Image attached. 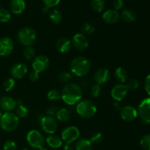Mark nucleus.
Returning a JSON list of instances; mask_svg holds the SVG:
<instances>
[{
	"label": "nucleus",
	"instance_id": "obj_25",
	"mask_svg": "<svg viewBox=\"0 0 150 150\" xmlns=\"http://www.w3.org/2000/svg\"><path fill=\"white\" fill-rule=\"evenodd\" d=\"M120 17L126 22H133L136 19V14L131 9H125L122 12Z\"/></svg>",
	"mask_w": 150,
	"mask_h": 150
},
{
	"label": "nucleus",
	"instance_id": "obj_36",
	"mask_svg": "<svg viewBox=\"0 0 150 150\" xmlns=\"http://www.w3.org/2000/svg\"><path fill=\"white\" fill-rule=\"evenodd\" d=\"M140 144L145 150H150V134H146L142 138Z\"/></svg>",
	"mask_w": 150,
	"mask_h": 150
},
{
	"label": "nucleus",
	"instance_id": "obj_30",
	"mask_svg": "<svg viewBox=\"0 0 150 150\" xmlns=\"http://www.w3.org/2000/svg\"><path fill=\"white\" fill-rule=\"evenodd\" d=\"M92 7L95 12L100 13L104 10V7H105L104 0H92Z\"/></svg>",
	"mask_w": 150,
	"mask_h": 150
},
{
	"label": "nucleus",
	"instance_id": "obj_37",
	"mask_svg": "<svg viewBox=\"0 0 150 150\" xmlns=\"http://www.w3.org/2000/svg\"><path fill=\"white\" fill-rule=\"evenodd\" d=\"M101 94V87L100 85L95 84L90 88V95L94 98H99Z\"/></svg>",
	"mask_w": 150,
	"mask_h": 150
},
{
	"label": "nucleus",
	"instance_id": "obj_53",
	"mask_svg": "<svg viewBox=\"0 0 150 150\" xmlns=\"http://www.w3.org/2000/svg\"><path fill=\"white\" fill-rule=\"evenodd\" d=\"M0 150H1V149H0Z\"/></svg>",
	"mask_w": 150,
	"mask_h": 150
},
{
	"label": "nucleus",
	"instance_id": "obj_8",
	"mask_svg": "<svg viewBox=\"0 0 150 150\" xmlns=\"http://www.w3.org/2000/svg\"><path fill=\"white\" fill-rule=\"evenodd\" d=\"M80 136V130L76 126H68L62 130L61 139L65 144H72Z\"/></svg>",
	"mask_w": 150,
	"mask_h": 150
},
{
	"label": "nucleus",
	"instance_id": "obj_41",
	"mask_svg": "<svg viewBox=\"0 0 150 150\" xmlns=\"http://www.w3.org/2000/svg\"><path fill=\"white\" fill-rule=\"evenodd\" d=\"M124 6V0H114L113 1V7L114 10H121Z\"/></svg>",
	"mask_w": 150,
	"mask_h": 150
},
{
	"label": "nucleus",
	"instance_id": "obj_11",
	"mask_svg": "<svg viewBox=\"0 0 150 150\" xmlns=\"http://www.w3.org/2000/svg\"><path fill=\"white\" fill-rule=\"evenodd\" d=\"M14 49V42L9 37H2L0 38V56L8 57L13 53Z\"/></svg>",
	"mask_w": 150,
	"mask_h": 150
},
{
	"label": "nucleus",
	"instance_id": "obj_24",
	"mask_svg": "<svg viewBox=\"0 0 150 150\" xmlns=\"http://www.w3.org/2000/svg\"><path fill=\"white\" fill-rule=\"evenodd\" d=\"M75 150H92V144L89 139H81L76 142Z\"/></svg>",
	"mask_w": 150,
	"mask_h": 150
},
{
	"label": "nucleus",
	"instance_id": "obj_2",
	"mask_svg": "<svg viewBox=\"0 0 150 150\" xmlns=\"http://www.w3.org/2000/svg\"><path fill=\"white\" fill-rule=\"evenodd\" d=\"M70 68L72 74L77 77H83L90 71L91 63L86 57L80 56L72 60Z\"/></svg>",
	"mask_w": 150,
	"mask_h": 150
},
{
	"label": "nucleus",
	"instance_id": "obj_27",
	"mask_svg": "<svg viewBox=\"0 0 150 150\" xmlns=\"http://www.w3.org/2000/svg\"><path fill=\"white\" fill-rule=\"evenodd\" d=\"M49 18L54 23L58 24L62 20V14L59 10L54 9L49 13Z\"/></svg>",
	"mask_w": 150,
	"mask_h": 150
},
{
	"label": "nucleus",
	"instance_id": "obj_39",
	"mask_svg": "<svg viewBox=\"0 0 150 150\" xmlns=\"http://www.w3.org/2000/svg\"><path fill=\"white\" fill-rule=\"evenodd\" d=\"M17 144L12 140H7L4 142L3 145V150H16Z\"/></svg>",
	"mask_w": 150,
	"mask_h": 150
},
{
	"label": "nucleus",
	"instance_id": "obj_5",
	"mask_svg": "<svg viewBox=\"0 0 150 150\" xmlns=\"http://www.w3.org/2000/svg\"><path fill=\"white\" fill-rule=\"evenodd\" d=\"M17 38L18 42L23 46H32L36 42L37 33L32 28L25 26L18 31Z\"/></svg>",
	"mask_w": 150,
	"mask_h": 150
},
{
	"label": "nucleus",
	"instance_id": "obj_3",
	"mask_svg": "<svg viewBox=\"0 0 150 150\" xmlns=\"http://www.w3.org/2000/svg\"><path fill=\"white\" fill-rule=\"evenodd\" d=\"M19 125V118L13 111L4 112L0 117V127L5 132H13Z\"/></svg>",
	"mask_w": 150,
	"mask_h": 150
},
{
	"label": "nucleus",
	"instance_id": "obj_17",
	"mask_svg": "<svg viewBox=\"0 0 150 150\" xmlns=\"http://www.w3.org/2000/svg\"><path fill=\"white\" fill-rule=\"evenodd\" d=\"M103 20L107 24L113 25L117 23L120 19V14L118 11L111 9L105 11L103 14Z\"/></svg>",
	"mask_w": 150,
	"mask_h": 150
},
{
	"label": "nucleus",
	"instance_id": "obj_6",
	"mask_svg": "<svg viewBox=\"0 0 150 150\" xmlns=\"http://www.w3.org/2000/svg\"><path fill=\"white\" fill-rule=\"evenodd\" d=\"M26 142L32 148L40 149L45 146V139L40 132L37 130H32L26 135Z\"/></svg>",
	"mask_w": 150,
	"mask_h": 150
},
{
	"label": "nucleus",
	"instance_id": "obj_47",
	"mask_svg": "<svg viewBox=\"0 0 150 150\" xmlns=\"http://www.w3.org/2000/svg\"><path fill=\"white\" fill-rule=\"evenodd\" d=\"M16 100V105H23V100L21 99H17Z\"/></svg>",
	"mask_w": 150,
	"mask_h": 150
},
{
	"label": "nucleus",
	"instance_id": "obj_49",
	"mask_svg": "<svg viewBox=\"0 0 150 150\" xmlns=\"http://www.w3.org/2000/svg\"><path fill=\"white\" fill-rule=\"evenodd\" d=\"M3 114H4V113H3V110L1 109V107H0V117H1V116H2Z\"/></svg>",
	"mask_w": 150,
	"mask_h": 150
},
{
	"label": "nucleus",
	"instance_id": "obj_50",
	"mask_svg": "<svg viewBox=\"0 0 150 150\" xmlns=\"http://www.w3.org/2000/svg\"><path fill=\"white\" fill-rule=\"evenodd\" d=\"M40 150H48V149H47L46 148H45V147H42V149H40Z\"/></svg>",
	"mask_w": 150,
	"mask_h": 150
},
{
	"label": "nucleus",
	"instance_id": "obj_46",
	"mask_svg": "<svg viewBox=\"0 0 150 150\" xmlns=\"http://www.w3.org/2000/svg\"><path fill=\"white\" fill-rule=\"evenodd\" d=\"M63 150H75V146L72 144H65Z\"/></svg>",
	"mask_w": 150,
	"mask_h": 150
},
{
	"label": "nucleus",
	"instance_id": "obj_48",
	"mask_svg": "<svg viewBox=\"0 0 150 150\" xmlns=\"http://www.w3.org/2000/svg\"><path fill=\"white\" fill-rule=\"evenodd\" d=\"M48 10H49V8H48V7H44L43 8H42V13H48Z\"/></svg>",
	"mask_w": 150,
	"mask_h": 150
},
{
	"label": "nucleus",
	"instance_id": "obj_32",
	"mask_svg": "<svg viewBox=\"0 0 150 150\" xmlns=\"http://www.w3.org/2000/svg\"><path fill=\"white\" fill-rule=\"evenodd\" d=\"M15 85H16L15 79L12 77L7 78V79L4 80V83H3V88L6 92H10V91L13 90V88L15 87Z\"/></svg>",
	"mask_w": 150,
	"mask_h": 150
},
{
	"label": "nucleus",
	"instance_id": "obj_38",
	"mask_svg": "<svg viewBox=\"0 0 150 150\" xmlns=\"http://www.w3.org/2000/svg\"><path fill=\"white\" fill-rule=\"evenodd\" d=\"M126 86H127L128 90L129 89H130V90H136V89H137L139 87V82L137 79H132L127 81Z\"/></svg>",
	"mask_w": 150,
	"mask_h": 150
},
{
	"label": "nucleus",
	"instance_id": "obj_4",
	"mask_svg": "<svg viewBox=\"0 0 150 150\" xmlns=\"http://www.w3.org/2000/svg\"><path fill=\"white\" fill-rule=\"evenodd\" d=\"M76 111L80 117L89 119L93 117L97 113V106L92 100H82L77 103Z\"/></svg>",
	"mask_w": 150,
	"mask_h": 150
},
{
	"label": "nucleus",
	"instance_id": "obj_44",
	"mask_svg": "<svg viewBox=\"0 0 150 150\" xmlns=\"http://www.w3.org/2000/svg\"><path fill=\"white\" fill-rule=\"evenodd\" d=\"M57 110L58 109H57L56 107L51 106L47 109L46 113L48 114V115L53 116V117H54V116H56V114H57Z\"/></svg>",
	"mask_w": 150,
	"mask_h": 150
},
{
	"label": "nucleus",
	"instance_id": "obj_23",
	"mask_svg": "<svg viewBox=\"0 0 150 150\" xmlns=\"http://www.w3.org/2000/svg\"><path fill=\"white\" fill-rule=\"evenodd\" d=\"M71 113L67 108H62L57 110L56 114V119L61 122H67L70 120Z\"/></svg>",
	"mask_w": 150,
	"mask_h": 150
},
{
	"label": "nucleus",
	"instance_id": "obj_28",
	"mask_svg": "<svg viewBox=\"0 0 150 150\" xmlns=\"http://www.w3.org/2000/svg\"><path fill=\"white\" fill-rule=\"evenodd\" d=\"M47 98L51 101H58L61 99V92L56 89H51L47 94Z\"/></svg>",
	"mask_w": 150,
	"mask_h": 150
},
{
	"label": "nucleus",
	"instance_id": "obj_10",
	"mask_svg": "<svg viewBox=\"0 0 150 150\" xmlns=\"http://www.w3.org/2000/svg\"><path fill=\"white\" fill-rule=\"evenodd\" d=\"M49 64V59L46 56L40 55L34 59L32 67L33 68V70L38 72V73H40L45 71L48 69Z\"/></svg>",
	"mask_w": 150,
	"mask_h": 150
},
{
	"label": "nucleus",
	"instance_id": "obj_22",
	"mask_svg": "<svg viewBox=\"0 0 150 150\" xmlns=\"http://www.w3.org/2000/svg\"><path fill=\"white\" fill-rule=\"evenodd\" d=\"M45 142L52 149H58L62 146L63 141L59 136L56 135H49L45 139Z\"/></svg>",
	"mask_w": 150,
	"mask_h": 150
},
{
	"label": "nucleus",
	"instance_id": "obj_34",
	"mask_svg": "<svg viewBox=\"0 0 150 150\" xmlns=\"http://www.w3.org/2000/svg\"><path fill=\"white\" fill-rule=\"evenodd\" d=\"M11 18V14L7 10L4 8L0 9V22L7 23Z\"/></svg>",
	"mask_w": 150,
	"mask_h": 150
},
{
	"label": "nucleus",
	"instance_id": "obj_13",
	"mask_svg": "<svg viewBox=\"0 0 150 150\" xmlns=\"http://www.w3.org/2000/svg\"><path fill=\"white\" fill-rule=\"evenodd\" d=\"M71 43L73 48L80 51L86 49L89 45L86 36L83 33L76 34L72 38Z\"/></svg>",
	"mask_w": 150,
	"mask_h": 150
},
{
	"label": "nucleus",
	"instance_id": "obj_45",
	"mask_svg": "<svg viewBox=\"0 0 150 150\" xmlns=\"http://www.w3.org/2000/svg\"><path fill=\"white\" fill-rule=\"evenodd\" d=\"M113 107H114V110H116V111H120L122 108V105L121 104H120V102H117V101L113 104Z\"/></svg>",
	"mask_w": 150,
	"mask_h": 150
},
{
	"label": "nucleus",
	"instance_id": "obj_40",
	"mask_svg": "<svg viewBox=\"0 0 150 150\" xmlns=\"http://www.w3.org/2000/svg\"><path fill=\"white\" fill-rule=\"evenodd\" d=\"M42 1L45 7L51 8V7H54L58 5L61 0H42Z\"/></svg>",
	"mask_w": 150,
	"mask_h": 150
},
{
	"label": "nucleus",
	"instance_id": "obj_14",
	"mask_svg": "<svg viewBox=\"0 0 150 150\" xmlns=\"http://www.w3.org/2000/svg\"><path fill=\"white\" fill-rule=\"evenodd\" d=\"M28 67L23 63H16L10 68V75L14 79H21L27 74Z\"/></svg>",
	"mask_w": 150,
	"mask_h": 150
},
{
	"label": "nucleus",
	"instance_id": "obj_19",
	"mask_svg": "<svg viewBox=\"0 0 150 150\" xmlns=\"http://www.w3.org/2000/svg\"><path fill=\"white\" fill-rule=\"evenodd\" d=\"M10 8L14 14H21L26 9V2L24 0H11Z\"/></svg>",
	"mask_w": 150,
	"mask_h": 150
},
{
	"label": "nucleus",
	"instance_id": "obj_43",
	"mask_svg": "<svg viewBox=\"0 0 150 150\" xmlns=\"http://www.w3.org/2000/svg\"><path fill=\"white\" fill-rule=\"evenodd\" d=\"M145 90L147 92L148 95L150 96V73L146 76V79H145Z\"/></svg>",
	"mask_w": 150,
	"mask_h": 150
},
{
	"label": "nucleus",
	"instance_id": "obj_51",
	"mask_svg": "<svg viewBox=\"0 0 150 150\" xmlns=\"http://www.w3.org/2000/svg\"><path fill=\"white\" fill-rule=\"evenodd\" d=\"M21 150H29L27 149V148H23V149H21Z\"/></svg>",
	"mask_w": 150,
	"mask_h": 150
},
{
	"label": "nucleus",
	"instance_id": "obj_29",
	"mask_svg": "<svg viewBox=\"0 0 150 150\" xmlns=\"http://www.w3.org/2000/svg\"><path fill=\"white\" fill-rule=\"evenodd\" d=\"M73 79V76L69 72H62V73H60L58 76V80L60 83H70V81Z\"/></svg>",
	"mask_w": 150,
	"mask_h": 150
},
{
	"label": "nucleus",
	"instance_id": "obj_33",
	"mask_svg": "<svg viewBox=\"0 0 150 150\" xmlns=\"http://www.w3.org/2000/svg\"><path fill=\"white\" fill-rule=\"evenodd\" d=\"M103 136L102 133H100V132H97V133H93L90 136L89 141L92 144L98 145L103 142Z\"/></svg>",
	"mask_w": 150,
	"mask_h": 150
},
{
	"label": "nucleus",
	"instance_id": "obj_26",
	"mask_svg": "<svg viewBox=\"0 0 150 150\" xmlns=\"http://www.w3.org/2000/svg\"><path fill=\"white\" fill-rule=\"evenodd\" d=\"M15 111H16L15 113L19 119H25L29 115V109L23 104V105H16Z\"/></svg>",
	"mask_w": 150,
	"mask_h": 150
},
{
	"label": "nucleus",
	"instance_id": "obj_20",
	"mask_svg": "<svg viewBox=\"0 0 150 150\" xmlns=\"http://www.w3.org/2000/svg\"><path fill=\"white\" fill-rule=\"evenodd\" d=\"M56 46L60 53H67L72 47L71 40L67 38H61L57 40Z\"/></svg>",
	"mask_w": 150,
	"mask_h": 150
},
{
	"label": "nucleus",
	"instance_id": "obj_18",
	"mask_svg": "<svg viewBox=\"0 0 150 150\" xmlns=\"http://www.w3.org/2000/svg\"><path fill=\"white\" fill-rule=\"evenodd\" d=\"M16 105V100L12 97L4 95L0 98V107L5 112L15 110Z\"/></svg>",
	"mask_w": 150,
	"mask_h": 150
},
{
	"label": "nucleus",
	"instance_id": "obj_7",
	"mask_svg": "<svg viewBox=\"0 0 150 150\" xmlns=\"http://www.w3.org/2000/svg\"><path fill=\"white\" fill-rule=\"evenodd\" d=\"M40 125L42 130L45 133L49 135L54 134L58 128L57 119L53 116L46 115L41 117L40 119Z\"/></svg>",
	"mask_w": 150,
	"mask_h": 150
},
{
	"label": "nucleus",
	"instance_id": "obj_16",
	"mask_svg": "<svg viewBox=\"0 0 150 150\" xmlns=\"http://www.w3.org/2000/svg\"><path fill=\"white\" fill-rule=\"evenodd\" d=\"M111 79V73L106 68H100L97 70L93 76V80L95 84L100 86L106 83Z\"/></svg>",
	"mask_w": 150,
	"mask_h": 150
},
{
	"label": "nucleus",
	"instance_id": "obj_42",
	"mask_svg": "<svg viewBox=\"0 0 150 150\" xmlns=\"http://www.w3.org/2000/svg\"><path fill=\"white\" fill-rule=\"evenodd\" d=\"M29 79L32 82H35L39 80L40 79V76H39V73L38 72L35 71V70H32L29 75Z\"/></svg>",
	"mask_w": 150,
	"mask_h": 150
},
{
	"label": "nucleus",
	"instance_id": "obj_35",
	"mask_svg": "<svg viewBox=\"0 0 150 150\" xmlns=\"http://www.w3.org/2000/svg\"><path fill=\"white\" fill-rule=\"evenodd\" d=\"M95 28L92 23H86L82 26V32L84 35H91L95 32Z\"/></svg>",
	"mask_w": 150,
	"mask_h": 150
},
{
	"label": "nucleus",
	"instance_id": "obj_9",
	"mask_svg": "<svg viewBox=\"0 0 150 150\" xmlns=\"http://www.w3.org/2000/svg\"><path fill=\"white\" fill-rule=\"evenodd\" d=\"M137 111L142 121L150 124V98H146L141 102Z\"/></svg>",
	"mask_w": 150,
	"mask_h": 150
},
{
	"label": "nucleus",
	"instance_id": "obj_31",
	"mask_svg": "<svg viewBox=\"0 0 150 150\" xmlns=\"http://www.w3.org/2000/svg\"><path fill=\"white\" fill-rule=\"evenodd\" d=\"M35 50L32 46L25 47L23 50V57L27 60H32L35 59Z\"/></svg>",
	"mask_w": 150,
	"mask_h": 150
},
{
	"label": "nucleus",
	"instance_id": "obj_15",
	"mask_svg": "<svg viewBox=\"0 0 150 150\" xmlns=\"http://www.w3.org/2000/svg\"><path fill=\"white\" fill-rule=\"evenodd\" d=\"M120 117L124 121L132 122L136 120L138 117V111L131 105H126V106L122 107L121 110L120 111Z\"/></svg>",
	"mask_w": 150,
	"mask_h": 150
},
{
	"label": "nucleus",
	"instance_id": "obj_21",
	"mask_svg": "<svg viewBox=\"0 0 150 150\" xmlns=\"http://www.w3.org/2000/svg\"><path fill=\"white\" fill-rule=\"evenodd\" d=\"M114 78L119 83L124 84L128 79V72L122 67H119L114 71Z\"/></svg>",
	"mask_w": 150,
	"mask_h": 150
},
{
	"label": "nucleus",
	"instance_id": "obj_1",
	"mask_svg": "<svg viewBox=\"0 0 150 150\" xmlns=\"http://www.w3.org/2000/svg\"><path fill=\"white\" fill-rule=\"evenodd\" d=\"M81 98L82 89L77 83H67L61 92V99L67 105H76L81 100Z\"/></svg>",
	"mask_w": 150,
	"mask_h": 150
},
{
	"label": "nucleus",
	"instance_id": "obj_12",
	"mask_svg": "<svg viewBox=\"0 0 150 150\" xmlns=\"http://www.w3.org/2000/svg\"><path fill=\"white\" fill-rule=\"evenodd\" d=\"M128 92L127 86L122 83H118L113 86L111 91V95L113 99L117 102H121L125 99Z\"/></svg>",
	"mask_w": 150,
	"mask_h": 150
},
{
	"label": "nucleus",
	"instance_id": "obj_52",
	"mask_svg": "<svg viewBox=\"0 0 150 150\" xmlns=\"http://www.w3.org/2000/svg\"><path fill=\"white\" fill-rule=\"evenodd\" d=\"M1 8H2V7H1V4H0V9Z\"/></svg>",
	"mask_w": 150,
	"mask_h": 150
}]
</instances>
